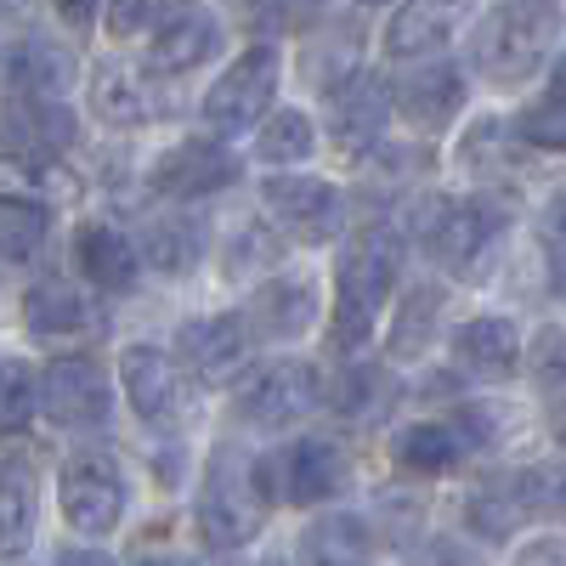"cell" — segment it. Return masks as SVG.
I'll return each instance as SVG.
<instances>
[{
  "instance_id": "obj_14",
  "label": "cell",
  "mask_w": 566,
  "mask_h": 566,
  "mask_svg": "<svg viewBox=\"0 0 566 566\" xmlns=\"http://www.w3.org/2000/svg\"><path fill=\"white\" fill-rule=\"evenodd\" d=\"M74 114L57 97H7V108H0V148L12 154L57 159L63 148H74Z\"/></svg>"
},
{
  "instance_id": "obj_31",
  "label": "cell",
  "mask_w": 566,
  "mask_h": 566,
  "mask_svg": "<svg viewBox=\"0 0 566 566\" xmlns=\"http://www.w3.org/2000/svg\"><path fill=\"white\" fill-rule=\"evenodd\" d=\"M148 261L159 272H193V261L205 255V227L199 221H187V216H159L148 227Z\"/></svg>"
},
{
  "instance_id": "obj_35",
  "label": "cell",
  "mask_w": 566,
  "mask_h": 566,
  "mask_svg": "<svg viewBox=\"0 0 566 566\" xmlns=\"http://www.w3.org/2000/svg\"><path fill=\"white\" fill-rule=\"evenodd\" d=\"M522 142L533 148H549V154H566V97L544 85V97L522 114Z\"/></svg>"
},
{
  "instance_id": "obj_17",
  "label": "cell",
  "mask_w": 566,
  "mask_h": 566,
  "mask_svg": "<svg viewBox=\"0 0 566 566\" xmlns=\"http://www.w3.org/2000/svg\"><path fill=\"white\" fill-rule=\"evenodd\" d=\"M176 346H181V357H187V363H193L199 380L221 386V380H232V374H239V368L250 363V328H244V317L221 312V317H199V323H187Z\"/></svg>"
},
{
  "instance_id": "obj_23",
  "label": "cell",
  "mask_w": 566,
  "mask_h": 566,
  "mask_svg": "<svg viewBox=\"0 0 566 566\" xmlns=\"http://www.w3.org/2000/svg\"><path fill=\"white\" fill-rule=\"evenodd\" d=\"M165 193L176 199H199V193H216V187L232 181V159L216 148V142H181L176 154L159 159V176H154Z\"/></svg>"
},
{
  "instance_id": "obj_21",
  "label": "cell",
  "mask_w": 566,
  "mask_h": 566,
  "mask_svg": "<svg viewBox=\"0 0 566 566\" xmlns=\"http://www.w3.org/2000/svg\"><path fill=\"white\" fill-rule=\"evenodd\" d=\"M74 261H80V272L97 283V290H130L136 283V250H130L125 232L108 227V221H85L80 227Z\"/></svg>"
},
{
  "instance_id": "obj_34",
  "label": "cell",
  "mask_w": 566,
  "mask_h": 566,
  "mask_svg": "<svg viewBox=\"0 0 566 566\" xmlns=\"http://www.w3.org/2000/svg\"><path fill=\"white\" fill-rule=\"evenodd\" d=\"M464 515H470V527H476L482 538H504L515 522H522V510H515V493H510L504 482L476 488V493H470V504H464Z\"/></svg>"
},
{
  "instance_id": "obj_13",
  "label": "cell",
  "mask_w": 566,
  "mask_h": 566,
  "mask_svg": "<svg viewBox=\"0 0 566 566\" xmlns=\"http://www.w3.org/2000/svg\"><path fill=\"white\" fill-rule=\"evenodd\" d=\"M391 119V85L380 74H340L328 91V130L340 148H374Z\"/></svg>"
},
{
  "instance_id": "obj_36",
  "label": "cell",
  "mask_w": 566,
  "mask_h": 566,
  "mask_svg": "<svg viewBox=\"0 0 566 566\" xmlns=\"http://www.w3.org/2000/svg\"><path fill=\"white\" fill-rule=\"evenodd\" d=\"M527 363H533V380H538L544 391H560V386H566V328H560V323L538 328Z\"/></svg>"
},
{
  "instance_id": "obj_26",
  "label": "cell",
  "mask_w": 566,
  "mask_h": 566,
  "mask_svg": "<svg viewBox=\"0 0 566 566\" xmlns=\"http://www.w3.org/2000/svg\"><path fill=\"white\" fill-rule=\"evenodd\" d=\"M91 114H97L103 125L114 130H136L148 125V91H142V80H130L125 69H103L97 80H91Z\"/></svg>"
},
{
  "instance_id": "obj_11",
  "label": "cell",
  "mask_w": 566,
  "mask_h": 566,
  "mask_svg": "<svg viewBox=\"0 0 566 566\" xmlns=\"http://www.w3.org/2000/svg\"><path fill=\"white\" fill-rule=\"evenodd\" d=\"M216 45H221L216 12L199 7V0H176V7H165V18L154 23L148 63H154L159 74H187V69H199Z\"/></svg>"
},
{
  "instance_id": "obj_28",
  "label": "cell",
  "mask_w": 566,
  "mask_h": 566,
  "mask_svg": "<svg viewBox=\"0 0 566 566\" xmlns=\"http://www.w3.org/2000/svg\"><path fill=\"white\" fill-rule=\"evenodd\" d=\"M504 488L515 493V510L538 515V522H566V464H533V470H515L504 476Z\"/></svg>"
},
{
  "instance_id": "obj_12",
  "label": "cell",
  "mask_w": 566,
  "mask_h": 566,
  "mask_svg": "<svg viewBox=\"0 0 566 566\" xmlns=\"http://www.w3.org/2000/svg\"><path fill=\"white\" fill-rule=\"evenodd\" d=\"M119 380H125L130 408L148 419V424H170V419L187 413V386H181L176 363H170L159 346H125V357H119Z\"/></svg>"
},
{
  "instance_id": "obj_41",
  "label": "cell",
  "mask_w": 566,
  "mask_h": 566,
  "mask_svg": "<svg viewBox=\"0 0 566 566\" xmlns=\"http://www.w3.org/2000/svg\"><path fill=\"white\" fill-rule=\"evenodd\" d=\"M52 7H57V18L69 23V29H91V18H97V0H52Z\"/></svg>"
},
{
  "instance_id": "obj_1",
  "label": "cell",
  "mask_w": 566,
  "mask_h": 566,
  "mask_svg": "<svg viewBox=\"0 0 566 566\" xmlns=\"http://www.w3.org/2000/svg\"><path fill=\"white\" fill-rule=\"evenodd\" d=\"M397 266H402V239L391 227H363L335 283H340V317H335V340L340 346H363L368 340V328L374 317H380L386 295H391V283H397Z\"/></svg>"
},
{
  "instance_id": "obj_6",
  "label": "cell",
  "mask_w": 566,
  "mask_h": 566,
  "mask_svg": "<svg viewBox=\"0 0 566 566\" xmlns=\"http://www.w3.org/2000/svg\"><path fill=\"white\" fill-rule=\"evenodd\" d=\"M277 52L272 45H250L244 57H232V69L210 85V97H205V119L216 125V130H250L261 114H266V103H272V91H277Z\"/></svg>"
},
{
  "instance_id": "obj_40",
  "label": "cell",
  "mask_w": 566,
  "mask_h": 566,
  "mask_svg": "<svg viewBox=\"0 0 566 566\" xmlns=\"http://www.w3.org/2000/svg\"><path fill=\"white\" fill-rule=\"evenodd\" d=\"M255 255L261 261H277V239H272V232H261V227H250L244 239H239V250H232V272H244Z\"/></svg>"
},
{
  "instance_id": "obj_30",
  "label": "cell",
  "mask_w": 566,
  "mask_h": 566,
  "mask_svg": "<svg viewBox=\"0 0 566 566\" xmlns=\"http://www.w3.org/2000/svg\"><path fill=\"white\" fill-rule=\"evenodd\" d=\"M45 205L23 193H0V261H29L45 244Z\"/></svg>"
},
{
  "instance_id": "obj_22",
  "label": "cell",
  "mask_w": 566,
  "mask_h": 566,
  "mask_svg": "<svg viewBox=\"0 0 566 566\" xmlns=\"http://www.w3.org/2000/svg\"><path fill=\"white\" fill-rule=\"evenodd\" d=\"M453 352H459L464 368L488 374V380H504V374H515V363H522V335H515L510 317H470L453 335Z\"/></svg>"
},
{
  "instance_id": "obj_25",
  "label": "cell",
  "mask_w": 566,
  "mask_h": 566,
  "mask_svg": "<svg viewBox=\"0 0 566 566\" xmlns=\"http://www.w3.org/2000/svg\"><path fill=\"white\" fill-rule=\"evenodd\" d=\"M391 459L402 470H419V476H442V470H453L464 459V437L453 431V424H408V431H397L391 442Z\"/></svg>"
},
{
  "instance_id": "obj_29",
  "label": "cell",
  "mask_w": 566,
  "mask_h": 566,
  "mask_svg": "<svg viewBox=\"0 0 566 566\" xmlns=\"http://www.w3.org/2000/svg\"><path fill=\"white\" fill-rule=\"evenodd\" d=\"M437 317H442V306H437V290H431V283L408 290V301L397 306V323H391V357H397V363H413V357L431 352Z\"/></svg>"
},
{
  "instance_id": "obj_42",
  "label": "cell",
  "mask_w": 566,
  "mask_h": 566,
  "mask_svg": "<svg viewBox=\"0 0 566 566\" xmlns=\"http://www.w3.org/2000/svg\"><path fill=\"white\" fill-rule=\"evenodd\" d=\"M549 91H560V97H566V57L555 63V74H549Z\"/></svg>"
},
{
  "instance_id": "obj_10",
  "label": "cell",
  "mask_w": 566,
  "mask_h": 566,
  "mask_svg": "<svg viewBox=\"0 0 566 566\" xmlns=\"http://www.w3.org/2000/svg\"><path fill=\"white\" fill-rule=\"evenodd\" d=\"M23 323H29V335L45 340V346H74V340L103 335V312L63 277H45V283H34V290L23 295Z\"/></svg>"
},
{
  "instance_id": "obj_4",
  "label": "cell",
  "mask_w": 566,
  "mask_h": 566,
  "mask_svg": "<svg viewBox=\"0 0 566 566\" xmlns=\"http://www.w3.org/2000/svg\"><path fill=\"white\" fill-rule=\"evenodd\" d=\"M504 216L482 199H442L424 221V250L442 261V272H453L459 283H482L493 272V250H499Z\"/></svg>"
},
{
  "instance_id": "obj_37",
  "label": "cell",
  "mask_w": 566,
  "mask_h": 566,
  "mask_svg": "<svg viewBox=\"0 0 566 566\" xmlns=\"http://www.w3.org/2000/svg\"><path fill=\"white\" fill-rule=\"evenodd\" d=\"M34 408V374L18 357H0V424H23Z\"/></svg>"
},
{
  "instance_id": "obj_19",
  "label": "cell",
  "mask_w": 566,
  "mask_h": 566,
  "mask_svg": "<svg viewBox=\"0 0 566 566\" xmlns=\"http://www.w3.org/2000/svg\"><path fill=\"white\" fill-rule=\"evenodd\" d=\"M391 108H397L408 125H419V130H437V125H448V119L464 108V80H459V69H448V63L419 69V74H408V80L391 91Z\"/></svg>"
},
{
  "instance_id": "obj_16",
  "label": "cell",
  "mask_w": 566,
  "mask_h": 566,
  "mask_svg": "<svg viewBox=\"0 0 566 566\" xmlns=\"http://www.w3.org/2000/svg\"><path fill=\"white\" fill-rule=\"evenodd\" d=\"M476 0H402L386 23V57L413 63V57H431L442 52V40L470 18Z\"/></svg>"
},
{
  "instance_id": "obj_44",
  "label": "cell",
  "mask_w": 566,
  "mask_h": 566,
  "mask_svg": "<svg viewBox=\"0 0 566 566\" xmlns=\"http://www.w3.org/2000/svg\"><path fill=\"white\" fill-rule=\"evenodd\" d=\"M301 7H317V0H301Z\"/></svg>"
},
{
  "instance_id": "obj_15",
  "label": "cell",
  "mask_w": 566,
  "mask_h": 566,
  "mask_svg": "<svg viewBox=\"0 0 566 566\" xmlns=\"http://www.w3.org/2000/svg\"><path fill=\"white\" fill-rule=\"evenodd\" d=\"M312 402H317V374L306 363H272V368H261V380L244 391L239 413H244V424L283 431V424L306 419Z\"/></svg>"
},
{
  "instance_id": "obj_38",
  "label": "cell",
  "mask_w": 566,
  "mask_h": 566,
  "mask_svg": "<svg viewBox=\"0 0 566 566\" xmlns=\"http://www.w3.org/2000/svg\"><path fill=\"white\" fill-rule=\"evenodd\" d=\"M538 232H544V255H549V283H555V295L566 301V193L544 210Z\"/></svg>"
},
{
  "instance_id": "obj_7",
  "label": "cell",
  "mask_w": 566,
  "mask_h": 566,
  "mask_svg": "<svg viewBox=\"0 0 566 566\" xmlns=\"http://www.w3.org/2000/svg\"><path fill=\"white\" fill-rule=\"evenodd\" d=\"M261 199L266 210L295 232V239L306 244H323V239H335V232L346 227V199H340V187H328L317 176H272L261 187Z\"/></svg>"
},
{
  "instance_id": "obj_24",
  "label": "cell",
  "mask_w": 566,
  "mask_h": 566,
  "mask_svg": "<svg viewBox=\"0 0 566 566\" xmlns=\"http://www.w3.org/2000/svg\"><path fill=\"white\" fill-rule=\"evenodd\" d=\"M312 317H317V295H312V283H301V277L266 283L261 301H255V328H261V335H272V340L306 335Z\"/></svg>"
},
{
  "instance_id": "obj_32",
  "label": "cell",
  "mask_w": 566,
  "mask_h": 566,
  "mask_svg": "<svg viewBox=\"0 0 566 566\" xmlns=\"http://www.w3.org/2000/svg\"><path fill=\"white\" fill-rule=\"evenodd\" d=\"M312 119L306 114H295V108H283V114H272L266 125H261V136H255V159L261 165H301L306 154H312Z\"/></svg>"
},
{
  "instance_id": "obj_27",
  "label": "cell",
  "mask_w": 566,
  "mask_h": 566,
  "mask_svg": "<svg viewBox=\"0 0 566 566\" xmlns=\"http://www.w3.org/2000/svg\"><path fill=\"white\" fill-rule=\"evenodd\" d=\"M301 555L306 560H328V566H352V560L374 555V538H368V527L357 522V515H323L317 527H306Z\"/></svg>"
},
{
  "instance_id": "obj_39",
  "label": "cell",
  "mask_w": 566,
  "mask_h": 566,
  "mask_svg": "<svg viewBox=\"0 0 566 566\" xmlns=\"http://www.w3.org/2000/svg\"><path fill=\"white\" fill-rule=\"evenodd\" d=\"M170 0H108V34H148L165 18Z\"/></svg>"
},
{
  "instance_id": "obj_3",
  "label": "cell",
  "mask_w": 566,
  "mask_h": 566,
  "mask_svg": "<svg viewBox=\"0 0 566 566\" xmlns=\"http://www.w3.org/2000/svg\"><path fill=\"white\" fill-rule=\"evenodd\" d=\"M560 18L549 0H504L499 12H488V23L476 29V45H470V57H476V69L499 85H522L544 52L555 40Z\"/></svg>"
},
{
  "instance_id": "obj_9",
  "label": "cell",
  "mask_w": 566,
  "mask_h": 566,
  "mask_svg": "<svg viewBox=\"0 0 566 566\" xmlns=\"http://www.w3.org/2000/svg\"><path fill=\"white\" fill-rule=\"evenodd\" d=\"M74 85V52L45 34L0 45V97H63Z\"/></svg>"
},
{
  "instance_id": "obj_2",
  "label": "cell",
  "mask_w": 566,
  "mask_h": 566,
  "mask_svg": "<svg viewBox=\"0 0 566 566\" xmlns=\"http://www.w3.org/2000/svg\"><path fill=\"white\" fill-rule=\"evenodd\" d=\"M261 522H266L261 464L244 448H221L199 493V538L210 549H239L261 533Z\"/></svg>"
},
{
  "instance_id": "obj_5",
  "label": "cell",
  "mask_w": 566,
  "mask_h": 566,
  "mask_svg": "<svg viewBox=\"0 0 566 566\" xmlns=\"http://www.w3.org/2000/svg\"><path fill=\"white\" fill-rule=\"evenodd\" d=\"M57 499H63V522L74 533L103 538L125 515V476L108 453H74L57 476Z\"/></svg>"
},
{
  "instance_id": "obj_8",
  "label": "cell",
  "mask_w": 566,
  "mask_h": 566,
  "mask_svg": "<svg viewBox=\"0 0 566 566\" xmlns=\"http://www.w3.org/2000/svg\"><path fill=\"white\" fill-rule=\"evenodd\" d=\"M40 408L52 413L57 424H74V431H91L114 413V391H108V374L91 363V357H57L40 380Z\"/></svg>"
},
{
  "instance_id": "obj_18",
  "label": "cell",
  "mask_w": 566,
  "mask_h": 566,
  "mask_svg": "<svg viewBox=\"0 0 566 566\" xmlns=\"http://www.w3.org/2000/svg\"><path fill=\"white\" fill-rule=\"evenodd\" d=\"M352 476V464L335 442H323V437H306L295 442L290 453H283V493H290V504H323V499H335Z\"/></svg>"
},
{
  "instance_id": "obj_20",
  "label": "cell",
  "mask_w": 566,
  "mask_h": 566,
  "mask_svg": "<svg viewBox=\"0 0 566 566\" xmlns=\"http://www.w3.org/2000/svg\"><path fill=\"white\" fill-rule=\"evenodd\" d=\"M40 515V482L29 459H0V560H12L34 538Z\"/></svg>"
},
{
  "instance_id": "obj_33",
  "label": "cell",
  "mask_w": 566,
  "mask_h": 566,
  "mask_svg": "<svg viewBox=\"0 0 566 566\" xmlns=\"http://www.w3.org/2000/svg\"><path fill=\"white\" fill-rule=\"evenodd\" d=\"M391 397H397L391 374H386V368H374V363H363V368L346 374V386H340V413L357 419V424H374V419H386Z\"/></svg>"
},
{
  "instance_id": "obj_43",
  "label": "cell",
  "mask_w": 566,
  "mask_h": 566,
  "mask_svg": "<svg viewBox=\"0 0 566 566\" xmlns=\"http://www.w3.org/2000/svg\"><path fill=\"white\" fill-rule=\"evenodd\" d=\"M363 7H386V0H363Z\"/></svg>"
}]
</instances>
